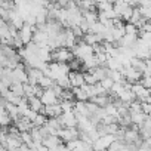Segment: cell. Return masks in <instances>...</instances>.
Wrapping results in <instances>:
<instances>
[{
    "label": "cell",
    "instance_id": "cell-1",
    "mask_svg": "<svg viewBox=\"0 0 151 151\" xmlns=\"http://www.w3.org/2000/svg\"><path fill=\"white\" fill-rule=\"evenodd\" d=\"M71 49H73V50H71L73 55L77 56V58L82 59V61H85L86 58H89V56L93 55V47H92V45H88L85 40H83V42H77Z\"/></svg>",
    "mask_w": 151,
    "mask_h": 151
},
{
    "label": "cell",
    "instance_id": "cell-2",
    "mask_svg": "<svg viewBox=\"0 0 151 151\" xmlns=\"http://www.w3.org/2000/svg\"><path fill=\"white\" fill-rule=\"evenodd\" d=\"M73 56H74L73 52L65 46L52 49V52H50V61H55V62H68Z\"/></svg>",
    "mask_w": 151,
    "mask_h": 151
},
{
    "label": "cell",
    "instance_id": "cell-3",
    "mask_svg": "<svg viewBox=\"0 0 151 151\" xmlns=\"http://www.w3.org/2000/svg\"><path fill=\"white\" fill-rule=\"evenodd\" d=\"M122 74H123V77L129 82V83H135V82H139L141 77H142V73L138 71L135 67L132 65H127V67H123L122 70Z\"/></svg>",
    "mask_w": 151,
    "mask_h": 151
},
{
    "label": "cell",
    "instance_id": "cell-4",
    "mask_svg": "<svg viewBox=\"0 0 151 151\" xmlns=\"http://www.w3.org/2000/svg\"><path fill=\"white\" fill-rule=\"evenodd\" d=\"M56 135L61 138V141H65V142H68V141H71V139L80 138V132L76 129V127H61V129L56 132Z\"/></svg>",
    "mask_w": 151,
    "mask_h": 151
},
{
    "label": "cell",
    "instance_id": "cell-5",
    "mask_svg": "<svg viewBox=\"0 0 151 151\" xmlns=\"http://www.w3.org/2000/svg\"><path fill=\"white\" fill-rule=\"evenodd\" d=\"M116 139V135L113 133H104L98 139L93 141V150H105L111 145V142Z\"/></svg>",
    "mask_w": 151,
    "mask_h": 151
},
{
    "label": "cell",
    "instance_id": "cell-6",
    "mask_svg": "<svg viewBox=\"0 0 151 151\" xmlns=\"http://www.w3.org/2000/svg\"><path fill=\"white\" fill-rule=\"evenodd\" d=\"M62 127H76L77 126V116H76L74 111H67L62 113L61 116H58Z\"/></svg>",
    "mask_w": 151,
    "mask_h": 151
},
{
    "label": "cell",
    "instance_id": "cell-7",
    "mask_svg": "<svg viewBox=\"0 0 151 151\" xmlns=\"http://www.w3.org/2000/svg\"><path fill=\"white\" fill-rule=\"evenodd\" d=\"M130 89L133 91L136 99H139L141 102H142V101H147L148 96H150V89H147L141 82H135V83H132V88H130Z\"/></svg>",
    "mask_w": 151,
    "mask_h": 151
},
{
    "label": "cell",
    "instance_id": "cell-8",
    "mask_svg": "<svg viewBox=\"0 0 151 151\" xmlns=\"http://www.w3.org/2000/svg\"><path fill=\"white\" fill-rule=\"evenodd\" d=\"M68 77H70L71 88H80V86L85 85V74H82L77 70H71L68 73Z\"/></svg>",
    "mask_w": 151,
    "mask_h": 151
},
{
    "label": "cell",
    "instance_id": "cell-9",
    "mask_svg": "<svg viewBox=\"0 0 151 151\" xmlns=\"http://www.w3.org/2000/svg\"><path fill=\"white\" fill-rule=\"evenodd\" d=\"M34 30H36V28H34L33 25H28V24H25V22H24L22 28L18 30L19 37H21V40H22L24 45H27V43H30V42L33 40V33H34Z\"/></svg>",
    "mask_w": 151,
    "mask_h": 151
},
{
    "label": "cell",
    "instance_id": "cell-10",
    "mask_svg": "<svg viewBox=\"0 0 151 151\" xmlns=\"http://www.w3.org/2000/svg\"><path fill=\"white\" fill-rule=\"evenodd\" d=\"M40 99H42V102H43L45 105H50V104L59 102V98L56 96V93H55L50 88H47V89H45V91H43V93H42Z\"/></svg>",
    "mask_w": 151,
    "mask_h": 151
},
{
    "label": "cell",
    "instance_id": "cell-11",
    "mask_svg": "<svg viewBox=\"0 0 151 151\" xmlns=\"http://www.w3.org/2000/svg\"><path fill=\"white\" fill-rule=\"evenodd\" d=\"M43 114H46L47 117H58V116H61L62 114L61 104L59 102H55V104H50V105H45Z\"/></svg>",
    "mask_w": 151,
    "mask_h": 151
},
{
    "label": "cell",
    "instance_id": "cell-12",
    "mask_svg": "<svg viewBox=\"0 0 151 151\" xmlns=\"http://www.w3.org/2000/svg\"><path fill=\"white\" fill-rule=\"evenodd\" d=\"M43 144L46 145L47 150H56L58 145L61 144V138H59L58 135H52V133H49V135L43 139Z\"/></svg>",
    "mask_w": 151,
    "mask_h": 151
},
{
    "label": "cell",
    "instance_id": "cell-13",
    "mask_svg": "<svg viewBox=\"0 0 151 151\" xmlns=\"http://www.w3.org/2000/svg\"><path fill=\"white\" fill-rule=\"evenodd\" d=\"M28 105H30L31 110H34V111H37V113H43V110H45V104H43L42 99H40L39 96H36V95L28 98Z\"/></svg>",
    "mask_w": 151,
    "mask_h": 151
},
{
    "label": "cell",
    "instance_id": "cell-14",
    "mask_svg": "<svg viewBox=\"0 0 151 151\" xmlns=\"http://www.w3.org/2000/svg\"><path fill=\"white\" fill-rule=\"evenodd\" d=\"M148 114H145L144 111H139V113H130V119H132V124H136L138 127L147 120Z\"/></svg>",
    "mask_w": 151,
    "mask_h": 151
},
{
    "label": "cell",
    "instance_id": "cell-15",
    "mask_svg": "<svg viewBox=\"0 0 151 151\" xmlns=\"http://www.w3.org/2000/svg\"><path fill=\"white\" fill-rule=\"evenodd\" d=\"M73 93H74V98H76V101H89L91 98H89V95H88V92L80 86V88H73Z\"/></svg>",
    "mask_w": 151,
    "mask_h": 151
},
{
    "label": "cell",
    "instance_id": "cell-16",
    "mask_svg": "<svg viewBox=\"0 0 151 151\" xmlns=\"http://www.w3.org/2000/svg\"><path fill=\"white\" fill-rule=\"evenodd\" d=\"M9 89H11L15 95L24 96V83H22V82H12L11 86H9Z\"/></svg>",
    "mask_w": 151,
    "mask_h": 151
},
{
    "label": "cell",
    "instance_id": "cell-17",
    "mask_svg": "<svg viewBox=\"0 0 151 151\" xmlns=\"http://www.w3.org/2000/svg\"><path fill=\"white\" fill-rule=\"evenodd\" d=\"M55 83H58L62 89H70V88H71V83H70V77H68V74H67V76H59V77L55 80Z\"/></svg>",
    "mask_w": 151,
    "mask_h": 151
},
{
    "label": "cell",
    "instance_id": "cell-18",
    "mask_svg": "<svg viewBox=\"0 0 151 151\" xmlns=\"http://www.w3.org/2000/svg\"><path fill=\"white\" fill-rule=\"evenodd\" d=\"M114 3L108 2V0H102V2H98L96 3V8H98V12H105V11H110L113 9Z\"/></svg>",
    "mask_w": 151,
    "mask_h": 151
},
{
    "label": "cell",
    "instance_id": "cell-19",
    "mask_svg": "<svg viewBox=\"0 0 151 151\" xmlns=\"http://www.w3.org/2000/svg\"><path fill=\"white\" fill-rule=\"evenodd\" d=\"M53 83H55V80H53V79H50L49 76H43V77L39 80V83H37V85H39V86H42L43 89H47V88H52V85H53Z\"/></svg>",
    "mask_w": 151,
    "mask_h": 151
},
{
    "label": "cell",
    "instance_id": "cell-20",
    "mask_svg": "<svg viewBox=\"0 0 151 151\" xmlns=\"http://www.w3.org/2000/svg\"><path fill=\"white\" fill-rule=\"evenodd\" d=\"M59 104H61L62 113H67V111H74V102H73V101L61 99V101H59Z\"/></svg>",
    "mask_w": 151,
    "mask_h": 151
},
{
    "label": "cell",
    "instance_id": "cell-21",
    "mask_svg": "<svg viewBox=\"0 0 151 151\" xmlns=\"http://www.w3.org/2000/svg\"><path fill=\"white\" fill-rule=\"evenodd\" d=\"M99 83L102 85V88H104L107 92H110V91H111V88H113V83H114V80L110 77V76H107V77H104L102 80H99Z\"/></svg>",
    "mask_w": 151,
    "mask_h": 151
},
{
    "label": "cell",
    "instance_id": "cell-22",
    "mask_svg": "<svg viewBox=\"0 0 151 151\" xmlns=\"http://www.w3.org/2000/svg\"><path fill=\"white\" fill-rule=\"evenodd\" d=\"M46 120H47L46 114H43V113H37V116H36V119L33 120V123H34V126H43V124L46 123Z\"/></svg>",
    "mask_w": 151,
    "mask_h": 151
},
{
    "label": "cell",
    "instance_id": "cell-23",
    "mask_svg": "<svg viewBox=\"0 0 151 151\" xmlns=\"http://www.w3.org/2000/svg\"><path fill=\"white\" fill-rule=\"evenodd\" d=\"M138 27L135 25V24H132V22H126L124 24V33H129V34H138Z\"/></svg>",
    "mask_w": 151,
    "mask_h": 151
},
{
    "label": "cell",
    "instance_id": "cell-24",
    "mask_svg": "<svg viewBox=\"0 0 151 151\" xmlns=\"http://www.w3.org/2000/svg\"><path fill=\"white\" fill-rule=\"evenodd\" d=\"M132 12H133V8H132V6H127V9L122 14V17H120V18H122L123 21H129V19H130V17H132Z\"/></svg>",
    "mask_w": 151,
    "mask_h": 151
},
{
    "label": "cell",
    "instance_id": "cell-25",
    "mask_svg": "<svg viewBox=\"0 0 151 151\" xmlns=\"http://www.w3.org/2000/svg\"><path fill=\"white\" fill-rule=\"evenodd\" d=\"M5 104V99H3V95H2V92H0V105H3Z\"/></svg>",
    "mask_w": 151,
    "mask_h": 151
},
{
    "label": "cell",
    "instance_id": "cell-26",
    "mask_svg": "<svg viewBox=\"0 0 151 151\" xmlns=\"http://www.w3.org/2000/svg\"><path fill=\"white\" fill-rule=\"evenodd\" d=\"M93 2H95V3H98V2H102V0H93Z\"/></svg>",
    "mask_w": 151,
    "mask_h": 151
},
{
    "label": "cell",
    "instance_id": "cell-27",
    "mask_svg": "<svg viewBox=\"0 0 151 151\" xmlns=\"http://www.w3.org/2000/svg\"><path fill=\"white\" fill-rule=\"evenodd\" d=\"M14 2H15V3H18V2H19V0H14Z\"/></svg>",
    "mask_w": 151,
    "mask_h": 151
}]
</instances>
